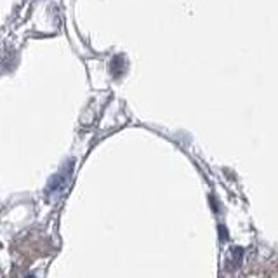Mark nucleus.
<instances>
[{
    "label": "nucleus",
    "instance_id": "1",
    "mask_svg": "<svg viewBox=\"0 0 278 278\" xmlns=\"http://www.w3.org/2000/svg\"><path fill=\"white\" fill-rule=\"evenodd\" d=\"M26 278H35V276H26Z\"/></svg>",
    "mask_w": 278,
    "mask_h": 278
}]
</instances>
